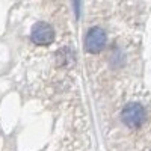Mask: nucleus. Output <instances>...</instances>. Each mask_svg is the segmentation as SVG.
<instances>
[{"label": "nucleus", "mask_w": 151, "mask_h": 151, "mask_svg": "<svg viewBox=\"0 0 151 151\" xmlns=\"http://www.w3.org/2000/svg\"><path fill=\"white\" fill-rule=\"evenodd\" d=\"M106 44V33L100 27H92L86 33L85 40V48L89 53H98Z\"/></svg>", "instance_id": "3"}, {"label": "nucleus", "mask_w": 151, "mask_h": 151, "mask_svg": "<svg viewBox=\"0 0 151 151\" xmlns=\"http://www.w3.org/2000/svg\"><path fill=\"white\" fill-rule=\"evenodd\" d=\"M30 36L36 45H48L55 40V30L47 23H36L32 27Z\"/></svg>", "instance_id": "2"}, {"label": "nucleus", "mask_w": 151, "mask_h": 151, "mask_svg": "<svg viewBox=\"0 0 151 151\" xmlns=\"http://www.w3.org/2000/svg\"><path fill=\"white\" fill-rule=\"evenodd\" d=\"M121 118L130 129H137L145 121V110L139 103H130L122 109Z\"/></svg>", "instance_id": "1"}]
</instances>
